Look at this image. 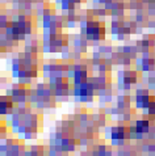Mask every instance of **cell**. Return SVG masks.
<instances>
[{"label":"cell","instance_id":"obj_3","mask_svg":"<svg viewBox=\"0 0 155 156\" xmlns=\"http://www.w3.org/2000/svg\"><path fill=\"white\" fill-rule=\"evenodd\" d=\"M132 23L130 21H126L118 17V19H114L112 21V25H110V32L113 36L117 37V40H124L126 36L132 33Z\"/></svg>","mask_w":155,"mask_h":156},{"label":"cell","instance_id":"obj_9","mask_svg":"<svg viewBox=\"0 0 155 156\" xmlns=\"http://www.w3.org/2000/svg\"><path fill=\"white\" fill-rule=\"evenodd\" d=\"M85 0H58V3L61 4V8L63 11H75L78 5H80Z\"/></svg>","mask_w":155,"mask_h":156},{"label":"cell","instance_id":"obj_7","mask_svg":"<svg viewBox=\"0 0 155 156\" xmlns=\"http://www.w3.org/2000/svg\"><path fill=\"white\" fill-rule=\"evenodd\" d=\"M137 66L138 68H141L142 71H153L155 68V59L153 55H150L149 53H143L141 58L137 59Z\"/></svg>","mask_w":155,"mask_h":156},{"label":"cell","instance_id":"obj_5","mask_svg":"<svg viewBox=\"0 0 155 156\" xmlns=\"http://www.w3.org/2000/svg\"><path fill=\"white\" fill-rule=\"evenodd\" d=\"M64 27V21L61 16H47L44 19V30L46 34H59L62 28Z\"/></svg>","mask_w":155,"mask_h":156},{"label":"cell","instance_id":"obj_1","mask_svg":"<svg viewBox=\"0 0 155 156\" xmlns=\"http://www.w3.org/2000/svg\"><path fill=\"white\" fill-rule=\"evenodd\" d=\"M4 30H5V36L11 40H24L33 30V19L27 15H19L16 16V19L9 21L8 27Z\"/></svg>","mask_w":155,"mask_h":156},{"label":"cell","instance_id":"obj_8","mask_svg":"<svg viewBox=\"0 0 155 156\" xmlns=\"http://www.w3.org/2000/svg\"><path fill=\"white\" fill-rule=\"evenodd\" d=\"M155 45V40H154V36H145L141 41L137 42V47L138 50L142 51V53H149L150 49H153Z\"/></svg>","mask_w":155,"mask_h":156},{"label":"cell","instance_id":"obj_4","mask_svg":"<svg viewBox=\"0 0 155 156\" xmlns=\"http://www.w3.org/2000/svg\"><path fill=\"white\" fill-rule=\"evenodd\" d=\"M66 41H67V38H64V36H62L61 33L59 34H47L45 38L46 43H44V50L50 51V53L61 51L66 47L64 46Z\"/></svg>","mask_w":155,"mask_h":156},{"label":"cell","instance_id":"obj_11","mask_svg":"<svg viewBox=\"0 0 155 156\" xmlns=\"http://www.w3.org/2000/svg\"><path fill=\"white\" fill-rule=\"evenodd\" d=\"M126 130H125L124 127H114L112 129V139H113V142H121L125 136H126Z\"/></svg>","mask_w":155,"mask_h":156},{"label":"cell","instance_id":"obj_2","mask_svg":"<svg viewBox=\"0 0 155 156\" xmlns=\"http://www.w3.org/2000/svg\"><path fill=\"white\" fill-rule=\"evenodd\" d=\"M93 17V16H92ZM81 19L80 32L88 41H101L105 37V25L96 19Z\"/></svg>","mask_w":155,"mask_h":156},{"label":"cell","instance_id":"obj_10","mask_svg":"<svg viewBox=\"0 0 155 156\" xmlns=\"http://www.w3.org/2000/svg\"><path fill=\"white\" fill-rule=\"evenodd\" d=\"M122 81L125 83V87L129 88L130 84H133V83H135V81H137V72L135 71H125Z\"/></svg>","mask_w":155,"mask_h":156},{"label":"cell","instance_id":"obj_13","mask_svg":"<svg viewBox=\"0 0 155 156\" xmlns=\"http://www.w3.org/2000/svg\"><path fill=\"white\" fill-rule=\"evenodd\" d=\"M143 3H147V4H151V3H154L155 0H142Z\"/></svg>","mask_w":155,"mask_h":156},{"label":"cell","instance_id":"obj_12","mask_svg":"<svg viewBox=\"0 0 155 156\" xmlns=\"http://www.w3.org/2000/svg\"><path fill=\"white\" fill-rule=\"evenodd\" d=\"M110 2H112V0H93V3H95V4H97V5H101V7L108 5Z\"/></svg>","mask_w":155,"mask_h":156},{"label":"cell","instance_id":"obj_6","mask_svg":"<svg viewBox=\"0 0 155 156\" xmlns=\"http://www.w3.org/2000/svg\"><path fill=\"white\" fill-rule=\"evenodd\" d=\"M108 13L113 17V19H118V17H124L125 13V4L122 0H112V2L105 5Z\"/></svg>","mask_w":155,"mask_h":156},{"label":"cell","instance_id":"obj_14","mask_svg":"<svg viewBox=\"0 0 155 156\" xmlns=\"http://www.w3.org/2000/svg\"><path fill=\"white\" fill-rule=\"evenodd\" d=\"M154 28H155V25H154Z\"/></svg>","mask_w":155,"mask_h":156}]
</instances>
